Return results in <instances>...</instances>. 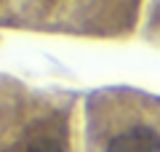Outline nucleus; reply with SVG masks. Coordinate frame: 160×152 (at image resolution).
I'll list each match as a JSON object with an SVG mask.
<instances>
[{
    "label": "nucleus",
    "mask_w": 160,
    "mask_h": 152,
    "mask_svg": "<svg viewBox=\"0 0 160 152\" xmlns=\"http://www.w3.org/2000/svg\"><path fill=\"white\" fill-rule=\"evenodd\" d=\"M104 152H160V134L147 123L128 125L107 141Z\"/></svg>",
    "instance_id": "nucleus-1"
},
{
    "label": "nucleus",
    "mask_w": 160,
    "mask_h": 152,
    "mask_svg": "<svg viewBox=\"0 0 160 152\" xmlns=\"http://www.w3.org/2000/svg\"><path fill=\"white\" fill-rule=\"evenodd\" d=\"M24 152H64V149H62V144H59V141H53V139H48V136H43V139L32 141V144H29Z\"/></svg>",
    "instance_id": "nucleus-2"
},
{
    "label": "nucleus",
    "mask_w": 160,
    "mask_h": 152,
    "mask_svg": "<svg viewBox=\"0 0 160 152\" xmlns=\"http://www.w3.org/2000/svg\"><path fill=\"white\" fill-rule=\"evenodd\" d=\"M51 3H67V0H51Z\"/></svg>",
    "instance_id": "nucleus-3"
}]
</instances>
